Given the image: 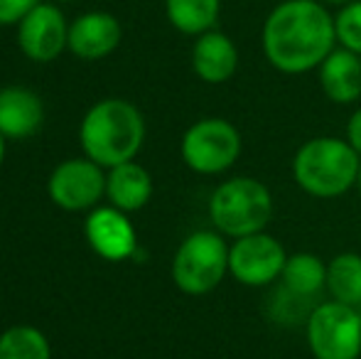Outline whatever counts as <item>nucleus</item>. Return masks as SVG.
I'll return each mask as SVG.
<instances>
[{
	"label": "nucleus",
	"mask_w": 361,
	"mask_h": 359,
	"mask_svg": "<svg viewBox=\"0 0 361 359\" xmlns=\"http://www.w3.org/2000/svg\"><path fill=\"white\" fill-rule=\"evenodd\" d=\"M361 155L347 138L319 135L305 140L293 158V180L305 195L334 200L349 192L359 180Z\"/></svg>",
	"instance_id": "obj_3"
},
{
	"label": "nucleus",
	"mask_w": 361,
	"mask_h": 359,
	"mask_svg": "<svg viewBox=\"0 0 361 359\" xmlns=\"http://www.w3.org/2000/svg\"><path fill=\"white\" fill-rule=\"evenodd\" d=\"M243 140L238 128L226 118H202L182 135V160L200 175H221L233 168Z\"/></svg>",
	"instance_id": "obj_7"
},
{
	"label": "nucleus",
	"mask_w": 361,
	"mask_h": 359,
	"mask_svg": "<svg viewBox=\"0 0 361 359\" xmlns=\"http://www.w3.org/2000/svg\"><path fill=\"white\" fill-rule=\"evenodd\" d=\"M165 13L175 30L200 37L214 30L221 13V0H165Z\"/></svg>",
	"instance_id": "obj_18"
},
{
	"label": "nucleus",
	"mask_w": 361,
	"mask_h": 359,
	"mask_svg": "<svg viewBox=\"0 0 361 359\" xmlns=\"http://www.w3.org/2000/svg\"><path fill=\"white\" fill-rule=\"evenodd\" d=\"M347 143L361 155V109L354 111L347 121Z\"/></svg>",
	"instance_id": "obj_23"
},
{
	"label": "nucleus",
	"mask_w": 361,
	"mask_h": 359,
	"mask_svg": "<svg viewBox=\"0 0 361 359\" xmlns=\"http://www.w3.org/2000/svg\"><path fill=\"white\" fill-rule=\"evenodd\" d=\"M305 337L314 359H359L361 317L357 308L322 300L305 322Z\"/></svg>",
	"instance_id": "obj_6"
},
{
	"label": "nucleus",
	"mask_w": 361,
	"mask_h": 359,
	"mask_svg": "<svg viewBox=\"0 0 361 359\" xmlns=\"http://www.w3.org/2000/svg\"><path fill=\"white\" fill-rule=\"evenodd\" d=\"M357 187H359V192H361V168H359V180H357Z\"/></svg>",
	"instance_id": "obj_26"
},
{
	"label": "nucleus",
	"mask_w": 361,
	"mask_h": 359,
	"mask_svg": "<svg viewBox=\"0 0 361 359\" xmlns=\"http://www.w3.org/2000/svg\"><path fill=\"white\" fill-rule=\"evenodd\" d=\"M86 239L96 254L109 261H123L135 251V229L116 207L94 209L86 219Z\"/></svg>",
	"instance_id": "obj_11"
},
{
	"label": "nucleus",
	"mask_w": 361,
	"mask_h": 359,
	"mask_svg": "<svg viewBox=\"0 0 361 359\" xmlns=\"http://www.w3.org/2000/svg\"><path fill=\"white\" fill-rule=\"evenodd\" d=\"M209 217L221 236L258 234L266 231L273 217V195L256 178H231L212 192Z\"/></svg>",
	"instance_id": "obj_4"
},
{
	"label": "nucleus",
	"mask_w": 361,
	"mask_h": 359,
	"mask_svg": "<svg viewBox=\"0 0 361 359\" xmlns=\"http://www.w3.org/2000/svg\"><path fill=\"white\" fill-rule=\"evenodd\" d=\"M281 286L293 296L314 300L327 288V264L310 251L288 254L286 269L281 273Z\"/></svg>",
	"instance_id": "obj_17"
},
{
	"label": "nucleus",
	"mask_w": 361,
	"mask_h": 359,
	"mask_svg": "<svg viewBox=\"0 0 361 359\" xmlns=\"http://www.w3.org/2000/svg\"><path fill=\"white\" fill-rule=\"evenodd\" d=\"M319 3H322V5H327V8H344V5H349V3H352V0H319Z\"/></svg>",
	"instance_id": "obj_24"
},
{
	"label": "nucleus",
	"mask_w": 361,
	"mask_h": 359,
	"mask_svg": "<svg viewBox=\"0 0 361 359\" xmlns=\"http://www.w3.org/2000/svg\"><path fill=\"white\" fill-rule=\"evenodd\" d=\"M334 32L339 47L361 54V0H352L334 13Z\"/></svg>",
	"instance_id": "obj_21"
},
{
	"label": "nucleus",
	"mask_w": 361,
	"mask_h": 359,
	"mask_svg": "<svg viewBox=\"0 0 361 359\" xmlns=\"http://www.w3.org/2000/svg\"><path fill=\"white\" fill-rule=\"evenodd\" d=\"M261 47L281 74L314 72L337 47L334 15L319 0H283L263 23Z\"/></svg>",
	"instance_id": "obj_1"
},
{
	"label": "nucleus",
	"mask_w": 361,
	"mask_h": 359,
	"mask_svg": "<svg viewBox=\"0 0 361 359\" xmlns=\"http://www.w3.org/2000/svg\"><path fill=\"white\" fill-rule=\"evenodd\" d=\"M81 145L96 165L116 168L138 155L145 138V121L130 101L104 99L81 121Z\"/></svg>",
	"instance_id": "obj_2"
},
{
	"label": "nucleus",
	"mask_w": 361,
	"mask_h": 359,
	"mask_svg": "<svg viewBox=\"0 0 361 359\" xmlns=\"http://www.w3.org/2000/svg\"><path fill=\"white\" fill-rule=\"evenodd\" d=\"M319 89L332 104L349 106L361 99V54L334 47L317 67Z\"/></svg>",
	"instance_id": "obj_12"
},
{
	"label": "nucleus",
	"mask_w": 361,
	"mask_h": 359,
	"mask_svg": "<svg viewBox=\"0 0 361 359\" xmlns=\"http://www.w3.org/2000/svg\"><path fill=\"white\" fill-rule=\"evenodd\" d=\"M0 359H49V342L37 327H10L0 335Z\"/></svg>",
	"instance_id": "obj_20"
},
{
	"label": "nucleus",
	"mask_w": 361,
	"mask_h": 359,
	"mask_svg": "<svg viewBox=\"0 0 361 359\" xmlns=\"http://www.w3.org/2000/svg\"><path fill=\"white\" fill-rule=\"evenodd\" d=\"M44 109L37 94L23 87L0 91V133L5 138H30L42 126Z\"/></svg>",
	"instance_id": "obj_15"
},
{
	"label": "nucleus",
	"mask_w": 361,
	"mask_h": 359,
	"mask_svg": "<svg viewBox=\"0 0 361 359\" xmlns=\"http://www.w3.org/2000/svg\"><path fill=\"white\" fill-rule=\"evenodd\" d=\"M47 192L54 205L62 209L79 212L89 209L101 200L106 192V178L101 173V165L94 160H64L49 175Z\"/></svg>",
	"instance_id": "obj_9"
},
{
	"label": "nucleus",
	"mask_w": 361,
	"mask_h": 359,
	"mask_svg": "<svg viewBox=\"0 0 361 359\" xmlns=\"http://www.w3.org/2000/svg\"><path fill=\"white\" fill-rule=\"evenodd\" d=\"M228 273V244L219 231H195L172 259V281L187 296H207Z\"/></svg>",
	"instance_id": "obj_5"
},
{
	"label": "nucleus",
	"mask_w": 361,
	"mask_h": 359,
	"mask_svg": "<svg viewBox=\"0 0 361 359\" xmlns=\"http://www.w3.org/2000/svg\"><path fill=\"white\" fill-rule=\"evenodd\" d=\"M35 5L37 0H0V25L20 23Z\"/></svg>",
	"instance_id": "obj_22"
},
{
	"label": "nucleus",
	"mask_w": 361,
	"mask_h": 359,
	"mask_svg": "<svg viewBox=\"0 0 361 359\" xmlns=\"http://www.w3.org/2000/svg\"><path fill=\"white\" fill-rule=\"evenodd\" d=\"M286 261L288 251L266 231L241 236L228 246V273L248 288H266L276 283L286 269Z\"/></svg>",
	"instance_id": "obj_8"
},
{
	"label": "nucleus",
	"mask_w": 361,
	"mask_h": 359,
	"mask_svg": "<svg viewBox=\"0 0 361 359\" xmlns=\"http://www.w3.org/2000/svg\"><path fill=\"white\" fill-rule=\"evenodd\" d=\"M18 42L32 62H52L54 57H59V52L69 42V25L62 10L47 3H37L20 20Z\"/></svg>",
	"instance_id": "obj_10"
},
{
	"label": "nucleus",
	"mask_w": 361,
	"mask_h": 359,
	"mask_svg": "<svg viewBox=\"0 0 361 359\" xmlns=\"http://www.w3.org/2000/svg\"><path fill=\"white\" fill-rule=\"evenodd\" d=\"M192 69L207 84H224L238 69V47L226 32L209 30L192 47Z\"/></svg>",
	"instance_id": "obj_13"
},
{
	"label": "nucleus",
	"mask_w": 361,
	"mask_h": 359,
	"mask_svg": "<svg viewBox=\"0 0 361 359\" xmlns=\"http://www.w3.org/2000/svg\"><path fill=\"white\" fill-rule=\"evenodd\" d=\"M106 195L121 212L143 209L152 197V178L143 165L133 163V160L116 165L106 178Z\"/></svg>",
	"instance_id": "obj_16"
},
{
	"label": "nucleus",
	"mask_w": 361,
	"mask_h": 359,
	"mask_svg": "<svg viewBox=\"0 0 361 359\" xmlns=\"http://www.w3.org/2000/svg\"><path fill=\"white\" fill-rule=\"evenodd\" d=\"M3 158H5V135L0 133V163H3Z\"/></svg>",
	"instance_id": "obj_25"
},
{
	"label": "nucleus",
	"mask_w": 361,
	"mask_h": 359,
	"mask_svg": "<svg viewBox=\"0 0 361 359\" xmlns=\"http://www.w3.org/2000/svg\"><path fill=\"white\" fill-rule=\"evenodd\" d=\"M327 293L344 305H361V256L354 251L332 256L327 264Z\"/></svg>",
	"instance_id": "obj_19"
},
{
	"label": "nucleus",
	"mask_w": 361,
	"mask_h": 359,
	"mask_svg": "<svg viewBox=\"0 0 361 359\" xmlns=\"http://www.w3.org/2000/svg\"><path fill=\"white\" fill-rule=\"evenodd\" d=\"M357 312H359V317H361V305H359V308H357Z\"/></svg>",
	"instance_id": "obj_27"
},
{
	"label": "nucleus",
	"mask_w": 361,
	"mask_h": 359,
	"mask_svg": "<svg viewBox=\"0 0 361 359\" xmlns=\"http://www.w3.org/2000/svg\"><path fill=\"white\" fill-rule=\"evenodd\" d=\"M121 42V25L109 13H86L74 20L69 28V42L76 57L81 59H104L118 47Z\"/></svg>",
	"instance_id": "obj_14"
}]
</instances>
